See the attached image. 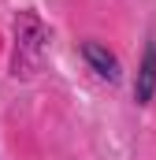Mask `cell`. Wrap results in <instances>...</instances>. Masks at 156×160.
<instances>
[{"instance_id":"1","label":"cell","mask_w":156,"mask_h":160,"mask_svg":"<svg viewBox=\"0 0 156 160\" xmlns=\"http://www.w3.org/2000/svg\"><path fill=\"white\" fill-rule=\"evenodd\" d=\"M48 52V26L41 22L34 11H19L15 19V48H11V75L15 78H30L37 75Z\"/></svg>"},{"instance_id":"2","label":"cell","mask_w":156,"mask_h":160,"mask_svg":"<svg viewBox=\"0 0 156 160\" xmlns=\"http://www.w3.org/2000/svg\"><path fill=\"white\" fill-rule=\"evenodd\" d=\"M78 52H82V60L89 63V71L97 75V78H104V82H119L123 78V63H119V56L108 48V45H100V41H82L78 45Z\"/></svg>"},{"instance_id":"3","label":"cell","mask_w":156,"mask_h":160,"mask_svg":"<svg viewBox=\"0 0 156 160\" xmlns=\"http://www.w3.org/2000/svg\"><path fill=\"white\" fill-rule=\"evenodd\" d=\"M153 97H156V34H149L145 56L138 63V78H134V101H138V108H145V104H153Z\"/></svg>"}]
</instances>
